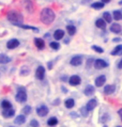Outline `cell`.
Masks as SVG:
<instances>
[{"label": "cell", "mask_w": 122, "mask_h": 127, "mask_svg": "<svg viewBox=\"0 0 122 127\" xmlns=\"http://www.w3.org/2000/svg\"><path fill=\"white\" fill-rule=\"evenodd\" d=\"M40 18H41V22L44 25H51L56 18V14L51 8H45L42 10Z\"/></svg>", "instance_id": "6da1fadb"}, {"label": "cell", "mask_w": 122, "mask_h": 127, "mask_svg": "<svg viewBox=\"0 0 122 127\" xmlns=\"http://www.w3.org/2000/svg\"><path fill=\"white\" fill-rule=\"evenodd\" d=\"M6 18H8V20L11 24L15 25V26H17V27H18L19 25H23V20H24L23 15L17 11L12 10V11L8 12V14H6Z\"/></svg>", "instance_id": "7a4b0ae2"}, {"label": "cell", "mask_w": 122, "mask_h": 127, "mask_svg": "<svg viewBox=\"0 0 122 127\" xmlns=\"http://www.w3.org/2000/svg\"><path fill=\"white\" fill-rule=\"evenodd\" d=\"M16 101L18 103H26L27 100V92L24 87H18L17 88V93L15 96Z\"/></svg>", "instance_id": "3957f363"}, {"label": "cell", "mask_w": 122, "mask_h": 127, "mask_svg": "<svg viewBox=\"0 0 122 127\" xmlns=\"http://www.w3.org/2000/svg\"><path fill=\"white\" fill-rule=\"evenodd\" d=\"M108 65H109L108 62L105 61V60H103V59H96V60H94V64H93V66H94L95 69H103V68L107 67Z\"/></svg>", "instance_id": "277c9868"}, {"label": "cell", "mask_w": 122, "mask_h": 127, "mask_svg": "<svg viewBox=\"0 0 122 127\" xmlns=\"http://www.w3.org/2000/svg\"><path fill=\"white\" fill-rule=\"evenodd\" d=\"M48 108L46 107L45 105H41V106H39V107L37 108V113L39 116H41V118H44V116H46L48 114Z\"/></svg>", "instance_id": "5b68a950"}, {"label": "cell", "mask_w": 122, "mask_h": 127, "mask_svg": "<svg viewBox=\"0 0 122 127\" xmlns=\"http://www.w3.org/2000/svg\"><path fill=\"white\" fill-rule=\"evenodd\" d=\"M70 64L72 66H79L82 64V57L81 56H74L73 58L71 59Z\"/></svg>", "instance_id": "8992f818"}, {"label": "cell", "mask_w": 122, "mask_h": 127, "mask_svg": "<svg viewBox=\"0 0 122 127\" xmlns=\"http://www.w3.org/2000/svg\"><path fill=\"white\" fill-rule=\"evenodd\" d=\"M44 77H45V68H44V66L41 65L35 70V78L39 80H42Z\"/></svg>", "instance_id": "52a82bcc"}, {"label": "cell", "mask_w": 122, "mask_h": 127, "mask_svg": "<svg viewBox=\"0 0 122 127\" xmlns=\"http://www.w3.org/2000/svg\"><path fill=\"white\" fill-rule=\"evenodd\" d=\"M80 82H81V79L78 75H73L69 78V83L71 84V86L76 87V86H78V84H80Z\"/></svg>", "instance_id": "ba28073f"}, {"label": "cell", "mask_w": 122, "mask_h": 127, "mask_svg": "<svg viewBox=\"0 0 122 127\" xmlns=\"http://www.w3.org/2000/svg\"><path fill=\"white\" fill-rule=\"evenodd\" d=\"M105 82H106V76L105 75H101V76H99V77H96L95 78L94 84H95V87L101 88V87H103L104 84H105Z\"/></svg>", "instance_id": "9c48e42d"}, {"label": "cell", "mask_w": 122, "mask_h": 127, "mask_svg": "<svg viewBox=\"0 0 122 127\" xmlns=\"http://www.w3.org/2000/svg\"><path fill=\"white\" fill-rule=\"evenodd\" d=\"M18 46H19V41L16 40V38H12V40L8 41V43H6V48L8 49H15Z\"/></svg>", "instance_id": "30bf717a"}, {"label": "cell", "mask_w": 122, "mask_h": 127, "mask_svg": "<svg viewBox=\"0 0 122 127\" xmlns=\"http://www.w3.org/2000/svg\"><path fill=\"white\" fill-rule=\"evenodd\" d=\"M14 114H15V110L12 108H9V109H3L2 111V116L5 119H10L12 118V116H14Z\"/></svg>", "instance_id": "8fae6325"}, {"label": "cell", "mask_w": 122, "mask_h": 127, "mask_svg": "<svg viewBox=\"0 0 122 127\" xmlns=\"http://www.w3.org/2000/svg\"><path fill=\"white\" fill-rule=\"evenodd\" d=\"M116 91V86L114 84H107L106 87H104V94L106 95H112Z\"/></svg>", "instance_id": "7c38bea8"}, {"label": "cell", "mask_w": 122, "mask_h": 127, "mask_svg": "<svg viewBox=\"0 0 122 127\" xmlns=\"http://www.w3.org/2000/svg\"><path fill=\"white\" fill-rule=\"evenodd\" d=\"M109 30L112 31L113 33L118 34V33H120L121 31H122V27H121V25L115 23V24H112V26L109 27Z\"/></svg>", "instance_id": "4fadbf2b"}, {"label": "cell", "mask_w": 122, "mask_h": 127, "mask_svg": "<svg viewBox=\"0 0 122 127\" xmlns=\"http://www.w3.org/2000/svg\"><path fill=\"white\" fill-rule=\"evenodd\" d=\"M94 92H95V88L93 86H91V84L87 86L84 90V94L86 95V96H91V95L94 94Z\"/></svg>", "instance_id": "5bb4252c"}, {"label": "cell", "mask_w": 122, "mask_h": 127, "mask_svg": "<svg viewBox=\"0 0 122 127\" xmlns=\"http://www.w3.org/2000/svg\"><path fill=\"white\" fill-rule=\"evenodd\" d=\"M34 44H35V46H37V48L40 49V50L44 49V47H45L44 40H42V38H40V37H35L34 38Z\"/></svg>", "instance_id": "9a60e30c"}, {"label": "cell", "mask_w": 122, "mask_h": 127, "mask_svg": "<svg viewBox=\"0 0 122 127\" xmlns=\"http://www.w3.org/2000/svg\"><path fill=\"white\" fill-rule=\"evenodd\" d=\"M54 38H55L56 41H59V40H62L64 37V31L61 30V29H57L55 32H54Z\"/></svg>", "instance_id": "2e32d148"}, {"label": "cell", "mask_w": 122, "mask_h": 127, "mask_svg": "<svg viewBox=\"0 0 122 127\" xmlns=\"http://www.w3.org/2000/svg\"><path fill=\"white\" fill-rule=\"evenodd\" d=\"M25 122H26V115H24V114L17 115L15 120H14L15 125H23V124H25Z\"/></svg>", "instance_id": "e0dca14e"}, {"label": "cell", "mask_w": 122, "mask_h": 127, "mask_svg": "<svg viewBox=\"0 0 122 127\" xmlns=\"http://www.w3.org/2000/svg\"><path fill=\"white\" fill-rule=\"evenodd\" d=\"M96 106H98V100L96 99H94V98H93V99H90L87 103V105H86V107H87V109L89 111H92L93 109H94Z\"/></svg>", "instance_id": "ac0fdd59"}, {"label": "cell", "mask_w": 122, "mask_h": 127, "mask_svg": "<svg viewBox=\"0 0 122 127\" xmlns=\"http://www.w3.org/2000/svg\"><path fill=\"white\" fill-rule=\"evenodd\" d=\"M112 56H122V44L117 45L116 47L113 49V51L110 52Z\"/></svg>", "instance_id": "d6986e66"}, {"label": "cell", "mask_w": 122, "mask_h": 127, "mask_svg": "<svg viewBox=\"0 0 122 127\" xmlns=\"http://www.w3.org/2000/svg\"><path fill=\"white\" fill-rule=\"evenodd\" d=\"M95 26L99 28V29H105L106 28V22L104 20V18H98L95 20Z\"/></svg>", "instance_id": "ffe728a7"}, {"label": "cell", "mask_w": 122, "mask_h": 127, "mask_svg": "<svg viewBox=\"0 0 122 127\" xmlns=\"http://www.w3.org/2000/svg\"><path fill=\"white\" fill-rule=\"evenodd\" d=\"M104 5H105V3L102 2V1H96V2L91 3V8L94 9V10H101L104 8Z\"/></svg>", "instance_id": "44dd1931"}, {"label": "cell", "mask_w": 122, "mask_h": 127, "mask_svg": "<svg viewBox=\"0 0 122 127\" xmlns=\"http://www.w3.org/2000/svg\"><path fill=\"white\" fill-rule=\"evenodd\" d=\"M11 62V58L4 54H0V64H6Z\"/></svg>", "instance_id": "7402d4cb"}, {"label": "cell", "mask_w": 122, "mask_h": 127, "mask_svg": "<svg viewBox=\"0 0 122 127\" xmlns=\"http://www.w3.org/2000/svg\"><path fill=\"white\" fill-rule=\"evenodd\" d=\"M103 18H104V20H105L106 23H108V24H110L113 22V15L110 14L109 12H104L103 13Z\"/></svg>", "instance_id": "603a6c76"}, {"label": "cell", "mask_w": 122, "mask_h": 127, "mask_svg": "<svg viewBox=\"0 0 122 127\" xmlns=\"http://www.w3.org/2000/svg\"><path fill=\"white\" fill-rule=\"evenodd\" d=\"M66 31L70 36H73V35L76 33V27L73 26V25H69V26H66Z\"/></svg>", "instance_id": "cb8c5ba5"}, {"label": "cell", "mask_w": 122, "mask_h": 127, "mask_svg": "<svg viewBox=\"0 0 122 127\" xmlns=\"http://www.w3.org/2000/svg\"><path fill=\"white\" fill-rule=\"evenodd\" d=\"M57 124H58V119H57L56 116H52V118H49L47 120V125L48 126L53 127V126H56Z\"/></svg>", "instance_id": "d4e9b609"}, {"label": "cell", "mask_w": 122, "mask_h": 127, "mask_svg": "<svg viewBox=\"0 0 122 127\" xmlns=\"http://www.w3.org/2000/svg\"><path fill=\"white\" fill-rule=\"evenodd\" d=\"M64 105H65V107L67 109H72L75 106V100L73 98H67V99L64 101Z\"/></svg>", "instance_id": "484cf974"}, {"label": "cell", "mask_w": 122, "mask_h": 127, "mask_svg": "<svg viewBox=\"0 0 122 127\" xmlns=\"http://www.w3.org/2000/svg\"><path fill=\"white\" fill-rule=\"evenodd\" d=\"M113 18L115 20H121L122 19V11H119V10H116L113 13Z\"/></svg>", "instance_id": "4316f807"}, {"label": "cell", "mask_w": 122, "mask_h": 127, "mask_svg": "<svg viewBox=\"0 0 122 127\" xmlns=\"http://www.w3.org/2000/svg\"><path fill=\"white\" fill-rule=\"evenodd\" d=\"M1 107H2L3 109H9V108H12V104H11L9 100L4 99V100L1 101Z\"/></svg>", "instance_id": "83f0119b"}, {"label": "cell", "mask_w": 122, "mask_h": 127, "mask_svg": "<svg viewBox=\"0 0 122 127\" xmlns=\"http://www.w3.org/2000/svg\"><path fill=\"white\" fill-rule=\"evenodd\" d=\"M29 73H30V70L28 68V66H23V67H21V69H20L21 76H27V75H29Z\"/></svg>", "instance_id": "f1b7e54d"}, {"label": "cell", "mask_w": 122, "mask_h": 127, "mask_svg": "<svg viewBox=\"0 0 122 127\" xmlns=\"http://www.w3.org/2000/svg\"><path fill=\"white\" fill-rule=\"evenodd\" d=\"M49 46H51V48L54 49V50H58L60 48V44L58 42H51V43H49Z\"/></svg>", "instance_id": "f546056e"}, {"label": "cell", "mask_w": 122, "mask_h": 127, "mask_svg": "<svg viewBox=\"0 0 122 127\" xmlns=\"http://www.w3.org/2000/svg\"><path fill=\"white\" fill-rule=\"evenodd\" d=\"M91 48H92V50H94L95 52H98V54H103L104 52V49L100 46H96V45H93Z\"/></svg>", "instance_id": "4dcf8cb0"}, {"label": "cell", "mask_w": 122, "mask_h": 127, "mask_svg": "<svg viewBox=\"0 0 122 127\" xmlns=\"http://www.w3.org/2000/svg\"><path fill=\"white\" fill-rule=\"evenodd\" d=\"M80 114L82 115V116H88V114H89V110L87 109V107H81L80 108Z\"/></svg>", "instance_id": "1f68e13d"}, {"label": "cell", "mask_w": 122, "mask_h": 127, "mask_svg": "<svg viewBox=\"0 0 122 127\" xmlns=\"http://www.w3.org/2000/svg\"><path fill=\"white\" fill-rule=\"evenodd\" d=\"M93 64H94V59H93V58H89V59L87 60V63H86V67H87V68H90Z\"/></svg>", "instance_id": "d6a6232c"}, {"label": "cell", "mask_w": 122, "mask_h": 127, "mask_svg": "<svg viewBox=\"0 0 122 127\" xmlns=\"http://www.w3.org/2000/svg\"><path fill=\"white\" fill-rule=\"evenodd\" d=\"M21 112H23L25 115L29 114L30 112H31V107H30V106H25V107L23 108V110H21Z\"/></svg>", "instance_id": "836d02e7"}, {"label": "cell", "mask_w": 122, "mask_h": 127, "mask_svg": "<svg viewBox=\"0 0 122 127\" xmlns=\"http://www.w3.org/2000/svg\"><path fill=\"white\" fill-rule=\"evenodd\" d=\"M18 27H20V28H23V29H29V30H33V31H37L38 32V29L35 27H31V26H26V25H19Z\"/></svg>", "instance_id": "e575fe53"}, {"label": "cell", "mask_w": 122, "mask_h": 127, "mask_svg": "<svg viewBox=\"0 0 122 127\" xmlns=\"http://www.w3.org/2000/svg\"><path fill=\"white\" fill-rule=\"evenodd\" d=\"M30 126L31 127H39V126H40V124H39V122L37 121V120L32 119L30 121Z\"/></svg>", "instance_id": "d590c367"}, {"label": "cell", "mask_w": 122, "mask_h": 127, "mask_svg": "<svg viewBox=\"0 0 122 127\" xmlns=\"http://www.w3.org/2000/svg\"><path fill=\"white\" fill-rule=\"evenodd\" d=\"M109 118H110L109 114H104V115L102 116V118H101V122H102V123H105V122L108 121Z\"/></svg>", "instance_id": "8d00e7d4"}, {"label": "cell", "mask_w": 122, "mask_h": 127, "mask_svg": "<svg viewBox=\"0 0 122 127\" xmlns=\"http://www.w3.org/2000/svg\"><path fill=\"white\" fill-rule=\"evenodd\" d=\"M121 41H122V38H120V37H114V38H113V42H114V43H120Z\"/></svg>", "instance_id": "74e56055"}, {"label": "cell", "mask_w": 122, "mask_h": 127, "mask_svg": "<svg viewBox=\"0 0 122 127\" xmlns=\"http://www.w3.org/2000/svg\"><path fill=\"white\" fill-rule=\"evenodd\" d=\"M118 68L122 69V59H121V60H119V62H118Z\"/></svg>", "instance_id": "f35d334b"}, {"label": "cell", "mask_w": 122, "mask_h": 127, "mask_svg": "<svg viewBox=\"0 0 122 127\" xmlns=\"http://www.w3.org/2000/svg\"><path fill=\"white\" fill-rule=\"evenodd\" d=\"M118 114H119L120 119H121V121H122V108H121V109H119V111H118Z\"/></svg>", "instance_id": "ab89813d"}, {"label": "cell", "mask_w": 122, "mask_h": 127, "mask_svg": "<svg viewBox=\"0 0 122 127\" xmlns=\"http://www.w3.org/2000/svg\"><path fill=\"white\" fill-rule=\"evenodd\" d=\"M58 103H60V99H59V98H58V99H56L55 101H54V104H53V105H55V106H56V105H59Z\"/></svg>", "instance_id": "60d3db41"}, {"label": "cell", "mask_w": 122, "mask_h": 127, "mask_svg": "<svg viewBox=\"0 0 122 127\" xmlns=\"http://www.w3.org/2000/svg\"><path fill=\"white\" fill-rule=\"evenodd\" d=\"M102 2H104V3H109L110 1H112V0H101Z\"/></svg>", "instance_id": "b9f144b4"}, {"label": "cell", "mask_w": 122, "mask_h": 127, "mask_svg": "<svg viewBox=\"0 0 122 127\" xmlns=\"http://www.w3.org/2000/svg\"><path fill=\"white\" fill-rule=\"evenodd\" d=\"M91 0H82V3H84V4H86V3H88V2H90Z\"/></svg>", "instance_id": "7bdbcfd3"}, {"label": "cell", "mask_w": 122, "mask_h": 127, "mask_svg": "<svg viewBox=\"0 0 122 127\" xmlns=\"http://www.w3.org/2000/svg\"><path fill=\"white\" fill-rule=\"evenodd\" d=\"M69 42H70L69 38H65V40H64V43H65V44H67V43H69Z\"/></svg>", "instance_id": "ee69618b"}, {"label": "cell", "mask_w": 122, "mask_h": 127, "mask_svg": "<svg viewBox=\"0 0 122 127\" xmlns=\"http://www.w3.org/2000/svg\"><path fill=\"white\" fill-rule=\"evenodd\" d=\"M71 116H74V118H77V114H75V113H71Z\"/></svg>", "instance_id": "f6af8a7d"}, {"label": "cell", "mask_w": 122, "mask_h": 127, "mask_svg": "<svg viewBox=\"0 0 122 127\" xmlns=\"http://www.w3.org/2000/svg\"><path fill=\"white\" fill-rule=\"evenodd\" d=\"M52 66H53L52 63H48V67H49V68H52Z\"/></svg>", "instance_id": "bcb514c9"}, {"label": "cell", "mask_w": 122, "mask_h": 127, "mask_svg": "<svg viewBox=\"0 0 122 127\" xmlns=\"http://www.w3.org/2000/svg\"><path fill=\"white\" fill-rule=\"evenodd\" d=\"M119 4H120V5H122V0H120V1H119Z\"/></svg>", "instance_id": "7dc6e473"}, {"label": "cell", "mask_w": 122, "mask_h": 127, "mask_svg": "<svg viewBox=\"0 0 122 127\" xmlns=\"http://www.w3.org/2000/svg\"><path fill=\"white\" fill-rule=\"evenodd\" d=\"M10 127H16V126H10Z\"/></svg>", "instance_id": "c3c4849f"}, {"label": "cell", "mask_w": 122, "mask_h": 127, "mask_svg": "<svg viewBox=\"0 0 122 127\" xmlns=\"http://www.w3.org/2000/svg\"><path fill=\"white\" fill-rule=\"evenodd\" d=\"M103 127H107V125H105V126H103Z\"/></svg>", "instance_id": "681fc988"}, {"label": "cell", "mask_w": 122, "mask_h": 127, "mask_svg": "<svg viewBox=\"0 0 122 127\" xmlns=\"http://www.w3.org/2000/svg\"><path fill=\"white\" fill-rule=\"evenodd\" d=\"M117 127H122V126H117Z\"/></svg>", "instance_id": "f907efd6"}]
</instances>
